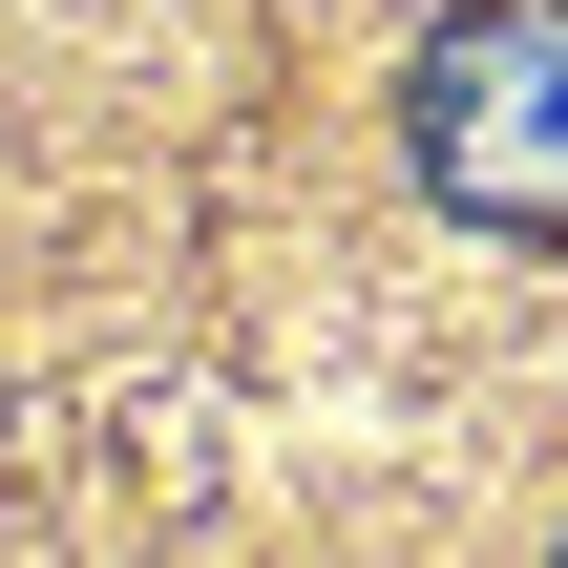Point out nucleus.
I'll use <instances>...</instances> for the list:
<instances>
[{
  "mask_svg": "<svg viewBox=\"0 0 568 568\" xmlns=\"http://www.w3.org/2000/svg\"><path fill=\"white\" fill-rule=\"evenodd\" d=\"M422 190L485 211V232L568 211V0H485V21L422 42Z\"/></svg>",
  "mask_w": 568,
  "mask_h": 568,
  "instance_id": "obj_1",
  "label": "nucleus"
}]
</instances>
